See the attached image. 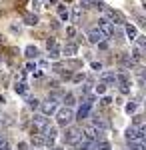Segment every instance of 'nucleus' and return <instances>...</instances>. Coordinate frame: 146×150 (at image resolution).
<instances>
[{"instance_id": "nucleus-23", "label": "nucleus", "mask_w": 146, "mask_h": 150, "mask_svg": "<svg viewBox=\"0 0 146 150\" xmlns=\"http://www.w3.org/2000/svg\"><path fill=\"white\" fill-rule=\"evenodd\" d=\"M32 144L34 146H42V144H44V138H42L40 134H32Z\"/></svg>"}, {"instance_id": "nucleus-30", "label": "nucleus", "mask_w": 146, "mask_h": 150, "mask_svg": "<svg viewBox=\"0 0 146 150\" xmlns=\"http://www.w3.org/2000/svg\"><path fill=\"white\" fill-rule=\"evenodd\" d=\"M30 4H32L34 10H40L42 8V0H30Z\"/></svg>"}, {"instance_id": "nucleus-6", "label": "nucleus", "mask_w": 146, "mask_h": 150, "mask_svg": "<svg viewBox=\"0 0 146 150\" xmlns=\"http://www.w3.org/2000/svg\"><path fill=\"white\" fill-rule=\"evenodd\" d=\"M116 82L120 84V92H122V94L130 92V78H128V74H126V72L116 74Z\"/></svg>"}, {"instance_id": "nucleus-15", "label": "nucleus", "mask_w": 146, "mask_h": 150, "mask_svg": "<svg viewBox=\"0 0 146 150\" xmlns=\"http://www.w3.org/2000/svg\"><path fill=\"white\" fill-rule=\"evenodd\" d=\"M126 36H128V40H134L138 36V30H136L134 24H126Z\"/></svg>"}, {"instance_id": "nucleus-31", "label": "nucleus", "mask_w": 146, "mask_h": 150, "mask_svg": "<svg viewBox=\"0 0 146 150\" xmlns=\"http://www.w3.org/2000/svg\"><path fill=\"white\" fill-rule=\"evenodd\" d=\"M104 92H106V84H102V82H100V84L96 86V94H104Z\"/></svg>"}, {"instance_id": "nucleus-22", "label": "nucleus", "mask_w": 146, "mask_h": 150, "mask_svg": "<svg viewBox=\"0 0 146 150\" xmlns=\"http://www.w3.org/2000/svg\"><path fill=\"white\" fill-rule=\"evenodd\" d=\"M64 104H66V108L74 106V104H76V102H74V94H70V92H68L66 96H64Z\"/></svg>"}, {"instance_id": "nucleus-42", "label": "nucleus", "mask_w": 146, "mask_h": 150, "mask_svg": "<svg viewBox=\"0 0 146 150\" xmlns=\"http://www.w3.org/2000/svg\"><path fill=\"white\" fill-rule=\"evenodd\" d=\"M0 124H2V120H0Z\"/></svg>"}, {"instance_id": "nucleus-24", "label": "nucleus", "mask_w": 146, "mask_h": 150, "mask_svg": "<svg viewBox=\"0 0 146 150\" xmlns=\"http://www.w3.org/2000/svg\"><path fill=\"white\" fill-rule=\"evenodd\" d=\"M86 80V76H84V72H78V74H72V82H76V84H80V82Z\"/></svg>"}, {"instance_id": "nucleus-40", "label": "nucleus", "mask_w": 146, "mask_h": 150, "mask_svg": "<svg viewBox=\"0 0 146 150\" xmlns=\"http://www.w3.org/2000/svg\"><path fill=\"white\" fill-rule=\"evenodd\" d=\"M0 150H10V146H6V144H4V146H2Z\"/></svg>"}, {"instance_id": "nucleus-12", "label": "nucleus", "mask_w": 146, "mask_h": 150, "mask_svg": "<svg viewBox=\"0 0 146 150\" xmlns=\"http://www.w3.org/2000/svg\"><path fill=\"white\" fill-rule=\"evenodd\" d=\"M24 24H28V26H36V24H38V16L32 14V12H24Z\"/></svg>"}, {"instance_id": "nucleus-36", "label": "nucleus", "mask_w": 146, "mask_h": 150, "mask_svg": "<svg viewBox=\"0 0 146 150\" xmlns=\"http://www.w3.org/2000/svg\"><path fill=\"white\" fill-rule=\"evenodd\" d=\"M92 68H94V70H100L102 64H100V62H92Z\"/></svg>"}, {"instance_id": "nucleus-13", "label": "nucleus", "mask_w": 146, "mask_h": 150, "mask_svg": "<svg viewBox=\"0 0 146 150\" xmlns=\"http://www.w3.org/2000/svg\"><path fill=\"white\" fill-rule=\"evenodd\" d=\"M88 114H90V104H82L80 106V110H78V114H76V118L78 120H84V118H88Z\"/></svg>"}, {"instance_id": "nucleus-28", "label": "nucleus", "mask_w": 146, "mask_h": 150, "mask_svg": "<svg viewBox=\"0 0 146 150\" xmlns=\"http://www.w3.org/2000/svg\"><path fill=\"white\" fill-rule=\"evenodd\" d=\"M72 22H80V8H74V12H72Z\"/></svg>"}, {"instance_id": "nucleus-14", "label": "nucleus", "mask_w": 146, "mask_h": 150, "mask_svg": "<svg viewBox=\"0 0 146 150\" xmlns=\"http://www.w3.org/2000/svg\"><path fill=\"white\" fill-rule=\"evenodd\" d=\"M14 90H16V94H26L28 92V84H26V82L24 80H20V82H16V84H14Z\"/></svg>"}, {"instance_id": "nucleus-4", "label": "nucleus", "mask_w": 146, "mask_h": 150, "mask_svg": "<svg viewBox=\"0 0 146 150\" xmlns=\"http://www.w3.org/2000/svg\"><path fill=\"white\" fill-rule=\"evenodd\" d=\"M98 30L104 34V38H112L114 36V24L108 22L106 18H98Z\"/></svg>"}, {"instance_id": "nucleus-5", "label": "nucleus", "mask_w": 146, "mask_h": 150, "mask_svg": "<svg viewBox=\"0 0 146 150\" xmlns=\"http://www.w3.org/2000/svg\"><path fill=\"white\" fill-rule=\"evenodd\" d=\"M80 138H82V132H80L78 128H74V126L68 128L66 132H64V142H66V144H72V146H74Z\"/></svg>"}, {"instance_id": "nucleus-19", "label": "nucleus", "mask_w": 146, "mask_h": 150, "mask_svg": "<svg viewBox=\"0 0 146 150\" xmlns=\"http://www.w3.org/2000/svg\"><path fill=\"white\" fill-rule=\"evenodd\" d=\"M24 52H26V56H28V58H36V56H38V48H36V46H26Z\"/></svg>"}, {"instance_id": "nucleus-27", "label": "nucleus", "mask_w": 146, "mask_h": 150, "mask_svg": "<svg viewBox=\"0 0 146 150\" xmlns=\"http://www.w3.org/2000/svg\"><path fill=\"white\" fill-rule=\"evenodd\" d=\"M134 40L138 42V48H142V50H144V46H146V38H144V36H136Z\"/></svg>"}, {"instance_id": "nucleus-26", "label": "nucleus", "mask_w": 146, "mask_h": 150, "mask_svg": "<svg viewBox=\"0 0 146 150\" xmlns=\"http://www.w3.org/2000/svg\"><path fill=\"white\" fill-rule=\"evenodd\" d=\"M136 108H138V106H136V102H128V104H126V108H124V110H126L128 114H134V112H136Z\"/></svg>"}, {"instance_id": "nucleus-1", "label": "nucleus", "mask_w": 146, "mask_h": 150, "mask_svg": "<svg viewBox=\"0 0 146 150\" xmlns=\"http://www.w3.org/2000/svg\"><path fill=\"white\" fill-rule=\"evenodd\" d=\"M54 114H56V122L60 124V126H66V124H70V122H72V118H74L72 110H70V108H66V106H64V108H58Z\"/></svg>"}, {"instance_id": "nucleus-2", "label": "nucleus", "mask_w": 146, "mask_h": 150, "mask_svg": "<svg viewBox=\"0 0 146 150\" xmlns=\"http://www.w3.org/2000/svg\"><path fill=\"white\" fill-rule=\"evenodd\" d=\"M46 126H50L46 116L38 114V116H34V118H32V134H42Z\"/></svg>"}, {"instance_id": "nucleus-8", "label": "nucleus", "mask_w": 146, "mask_h": 150, "mask_svg": "<svg viewBox=\"0 0 146 150\" xmlns=\"http://www.w3.org/2000/svg\"><path fill=\"white\" fill-rule=\"evenodd\" d=\"M106 10V20L112 24H122L124 22V16L118 10H110V8H104Z\"/></svg>"}, {"instance_id": "nucleus-35", "label": "nucleus", "mask_w": 146, "mask_h": 150, "mask_svg": "<svg viewBox=\"0 0 146 150\" xmlns=\"http://www.w3.org/2000/svg\"><path fill=\"white\" fill-rule=\"evenodd\" d=\"M26 70H28V72H34L36 68H34V64H32V62H28V64H26Z\"/></svg>"}, {"instance_id": "nucleus-34", "label": "nucleus", "mask_w": 146, "mask_h": 150, "mask_svg": "<svg viewBox=\"0 0 146 150\" xmlns=\"http://www.w3.org/2000/svg\"><path fill=\"white\" fill-rule=\"evenodd\" d=\"M110 102H112V98H110V96H104V98H102V104H104V106H108Z\"/></svg>"}, {"instance_id": "nucleus-10", "label": "nucleus", "mask_w": 146, "mask_h": 150, "mask_svg": "<svg viewBox=\"0 0 146 150\" xmlns=\"http://www.w3.org/2000/svg\"><path fill=\"white\" fill-rule=\"evenodd\" d=\"M64 56H74L76 52H78V46L74 44V42H66L64 46H62V50H60Z\"/></svg>"}, {"instance_id": "nucleus-32", "label": "nucleus", "mask_w": 146, "mask_h": 150, "mask_svg": "<svg viewBox=\"0 0 146 150\" xmlns=\"http://www.w3.org/2000/svg\"><path fill=\"white\" fill-rule=\"evenodd\" d=\"M74 34H76V28H74V26H68V28H66V36H70V38H72Z\"/></svg>"}, {"instance_id": "nucleus-21", "label": "nucleus", "mask_w": 146, "mask_h": 150, "mask_svg": "<svg viewBox=\"0 0 146 150\" xmlns=\"http://www.w3.org/2000/svg\"><path fill=\"white\" fill-rule=\"evenodd\" d=\"M96 150H112V148H110V142L100 140V142H96Z\"/></svg>"}, {"instance_id": "nucleus-16", "label": "nucleus", "mask_w": 146, "mask_h": 150, "mask_svg": "<svg viewBox=\"0 0 146 150\" xmlns=\"http://www.w3.org/2000/svg\"><path fill=\"white\" fill-rule=\"evenodd\" d=\"M92 122H94V126L98 128V130H102V128H106L108 126V122H106V120H102V116H92Z\"/></svg>"}, {"instance_id": "nucleus-7", "label": "nucleus", "mask_w": 146, "mask_h": 150, "mask_svg": "<svg viewBox=\"0 0 146 150\" xmlns=\"http://www.w3.org/2000/svg\"><path fill=\"white\" fill-rule=\"evenodd\" d=\"M82 136L88 138V140H92V142H100V140H102V130H98L96 126H88L86 130H84Z\"/></svg>"}, {"instance_id": "nucleus-18", "label": "nucleus", "mask_w": 146, "mask_h": 150, "mask_svg": "<svg viewBox=\"0 0 146 150\" xmlns=\"http://www.w3.org/2000/svg\"><path fill=\"white\" fill-rule=\"evenodd\" d=\"M48 58H52V60H58V58H60V48H58V46L48 48Z\"/></svg>"}, {"instance_id": "nucleus-17", "label": "nucleus", "mask_w": 146, "mask_h": 150, "mask_svg": "<svg viewBox=\"0 0 146 150\" xmlns=\"http://www.w3.org/2000/svg\"><path fill=\"white\" fill-rule=\"evenodd\" d=\"M58 14H60V20H62V22H68V20H70V12H68L62 4L58 6Z\"/></svg>"}, {"instance_id": "nucleus-37", "label": "nucleus", "mask_w": 146, "mask_h": 150, "mask_svg": "<svg viewBox=\"0 0 146 150\" xmlns=\"http://www.w3.org/2000/svg\"><path fill=\"white\" fill-rule=\"evenodd\" d=\"M98 48H102V50H106V48H108V44H106V42L102 40V42H98Z\"/></svg>"}, {"instance_id": "nucleus-20", "label": "nucleus", "mask_w": 146, "mask_h": 150, "mask_svg": "<svg viewBox=\"0 0 146 150\" xmlns=\"http://www.w3.org/2000/svg\"><path fill=\"white\" fill-rule=\"evenodd\" d=\"M78 2H80L78 8H84V10H86V8H94V2H96V0H78Z\"/></svg>"}, {"instance_id": "nucleus-41", "label": "nucleus", "mask_w": 146, "mask_h": 150, "mask_svg": "<svg viewBox=\"0 0 146 150\" xmlns=\"http://www.w3.org/2000/svg\"><path fill=\"white\" fill-rule=\"evenodd\" d=\"M50 150H62V148H58V146H52V148H50Z\"/></svg>"}, {"instance_id": "nucleus-39", "label": "nucleus", "mask_w": 146, "mask_h": 150, "mask_svg": "<svg viewBox=\"0 0 146 150\" xmlns=\"http://www.w3.org/2000/svg\"><path fill=\"white\" fill-rule=\"evenodd\" d=\"M4 144H6V142H4V138H2V136H0V148H2V146H4Z\"/></svg>"}, {"instance_id": "nucleus-38", "label": "nucleus", "mask_w": 146, "mask_h": 150, "mask_svg": "<svg viewBox=\"0 0 146 150\" xmlns=\"http://www.w3.org/2000/svg\"><path fill=\"white\" fill-rule=\"evenodd\" d=\"M46 4H58V0H46Z\"/></svg>"}, {"instance_id": "nucleus-43", "label": "nucleus", "mask_w": 146, "mask_h": 150, "mask_svg": "<svg viewBox=\"0 0 146 150\" xmlns=\"http://www.w3.org/2000/svg\"><path fill=\"white\" fill-rule=\"evenodd\" d=\"M42 2H46V0H42Z\"/></svg>"}, {"instance_id": "nucleus-33", "label": "nucleus", "mask_w": 146, "mask_h": 150, "mask_svg": "<svg viewBox=\"0 0 146 150\" xmlns=\"http://www.w3.org/2000/svg\"><path fill=\"white\" fill-rule=\"evenodd\" d=\"M52 46H56V40L54 38H48L46 40V48H52Z\"/></svg>"}, {"instance_id": "nucleus-11", "label": "nucleus", "mask_w": 146, "mask_h": 150, "mask_svg": "<svg viewBox=\"0 0 146 150\" xmlns=\"http://www.w3.org/2000/svg\"><path fill=\"white\" fill-rule=\"evenodd\" d=\"M100 82L102 84H116V74H114V72H110V70H108V72H102V76H100Z\"/></svg>"}, {"instance_id": "nucleus-29", "label": "nucleus", "mask_w": 146, "mask_h": 150, "mask_svg": "<svg viewBox=\"0 0 146 150\" xmlns=\"http://www.w3.org/2000/svg\"><path fill=\"white\" fill-rule=\"evenodd\" d=\"M26 102H28L30 108H38V106H40V102H38L36 98H26Z\"/></svg>"}, {"instance_id": "nucleus-3", "label": "nucleus", "mask_w": 146, "mask_h": 150, "mask_svg": "<svg viewBox=\"0 0 146 150\" xmlns=\"http://www.w3.org/2000/svg\"><path fill=\"white\" fill-rule=\"evenodd\" d=\"M38 108L42 110V116H52L58 110V102L54 100V98H48V100H46V102H42Z\"/></svg>"}, {"instance_id": "nucleus-25", "label": "nucleus", "mask_w": 146, "mask_h": 150, "mask_svg": "<svg viewBox=\"0 0 146 150\" xmlns=\"http://www.w3.org/2000/svg\"><path fill=\"white\" fill-rule=\"evenodd\" d=\"M128 150H146V148H144V142H130Z\"/></svg>"}, {"instance_id": "nucleus-9", "label": "nucleus", "mask_w": 146, "mask_h": 150, "mask_svg": "<svg viewBox=\"0 0 146 150\" xmlns=\"http://www.w3.org/2000/svg\"><path fill=\"white\" fill-rule=\"evenodd\" d=\"M88 40L92 42V44H98V42L104 40V34H102L98 28H92V30H88Z\"/></svg>"}]
</instances>
